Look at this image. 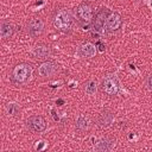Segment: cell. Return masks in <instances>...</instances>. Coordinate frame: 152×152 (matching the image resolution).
I'll use <instances>...</instances> for the list:
<instances>
[{
	"label": "cell",
	"mask_w": 152,
	"mask_h": 152,
	"mask_svg": "<svg viewBox=\"0 0 152 152\" xmlns=\"http://www.w3.org/2000/svg\"><path fill=\"white\" fill-rule=\"evenodd\" d=\"M52 24L57 31L62 33H68L72 28L74 18L68 8H58L52 17Z\"/></svg>",
	"instance_id": "1"
},
{
	"label": "cell",
	"mask_w": 152,
	"mask_h": 152,
	"mask_svg": "<svg viewBox=\"0 0 152 152\" xmlns=\"http://www.w3.org/2000/svg\"><path fill=\"white\" fill-rule=\"evenodd\" d=\"M32 76V65L28 63H19L11 71V80L15 84H25Z\"/></svg>",
	"instance_id": "2"
},
{
	"label": "cell",
	"mask_w": 152,
	"mask_h": 152,
	"mask_svg": "<svg viewBox=\"0 0 152 152\" xmlns=\"http://www.w3.org/2000/svg\"><path fill=\"white\" fill-rule=\"evenodd\" d=\"M75 17L76 20L82 25V26H87L90 23H93L94 19V11L93 7L87 4V2H82L76 8H75Z\"/></svg>",
	"instance_id": "3"
},
{
	"label": "cell",
	"mask_w": 152,
	"mask_h": 152,
	"mask_svg": "<svg viewBox=\"0 0 152 152\" xmlns=\"http://www.w3.org/2000/svg\"><path fill=\"white\" fill-rule=\"evenodd\" d=\"M101 90L109 96H114L119 93V81L115 75H107L101 83Z\"/></svg>",
	"instance_id": "4"
},
{
	"label": "cell",
	"mask_w": 152,
	"mask_h": 152,
	"mask_svg": "<svg viewBox=\"0 0 152 152\" xmlns=\"http://www.w3.org/2000/svg\"><path fill=\"white\" fill-rule=\"evenodd\" d=\"M121 24H122V19H121V15L116 12H110L106 19V23H104V30L109 33H114L116 32L120 27H121Z\"/></svg>",
	"instance_id": "5"
},
{
	"label": "cell",
	"mask_w": 152,
	"mask_h": 152,
	"mask_svg": "<svg viewBox=\"0 0 152 152\" xmlns=\"http://www.w3.org/2000/svg\"><path fill=\"white\" fill-rule=\"evenodd\" d=\"M26 124H27L28 129L34 133H40V132L45 131V128H46V121L42 115H31L27 119Z\"/></svg>",
	"instance_id": "6"
},
{
	"label": "cell",
	"mask_w": 152,
	"mask_h": 152,
	"mask_svg": "<svg viewBox=\"0 0 152 152\" xmlns=\"http://www.w3.org/2000/svg\"><path fill=\"white\" fill-rule=\"evenodd\" d=\"M26 28H27V32L30 36L32 37H38L43 33L44 31V21L42 18H38V17H34V18H31L28 21H27V25H26Z\"/></svg>",
	"instance_id": "7"
},
{
	"label": "cell",
	"mask_w": 152,
	"mask_h": 152,
	"mask_svg": "<svg viewBox=\"0 0 152 152\" xmlns=\"http://www.w3.org/2000/svg\"><path fill=\"white\" fill-rule=\"evenodd\" d=\"M57 71H58V65L51 61H45L38 66V75L42 78L53 76Z\"/></svg>",
	"instance_id": "8"
},
{
	"label": "cell",
	"mask_w": 152,
	"mask_h": 152,
	"mask_svg": "<svg viewBox=\"0 0 152 152\" xmlns=\"http://www.w3.org/2000/svg\"><path fill=\"white\" fill-rule=\"evenodd\" d=\"M31 55L36 59H48L52 55V50L49 45L46 44H37L33 46Z\"/></svg>",
	"instance_id": "9"
},
{
	"label": "cell",
	"mask_w": 152,
	"mask_h": 152,
	"mask_svg": "<svg viewBox=\"0 0 152 152\" xmlns=\"http://www.w3.org/2000/svg\"><path fill=\"white\" fill-rule=\"evenodd\" d=\"M90 127H91L90 118L86 114H78L75 120V128L80 133H84V132H88L90 129Z\"/></svg>",
	"instance_id": "10"
},
{
	"label": "cell",
	"mask_w": 152,
	"mask_h": 152,
	"mask_svg": "<svg viewBox=\"0 0 152 152\" xmlns=\"http://www.w3.org/2000/svg\"><path fill=\"white\" fill-rule=\"evenodd\" d=\"M108 10L107 8H101L96 14H95V18L93 19V26H94V30L97 31V32H101L102 28L104 27V23H106V19L108 17Z\"/></svg>",
	"instance_id": "11"
},
{
	"label": "cell",
	"mask_w": 152,
	"mask_h": 152,
	"mask_svg": "<svg viewBox=\"0 0 152 152\" xmlns=\"http://www.w3.org/2000/svg\"><path fill=\"white\" fill-rule=\"evenodd\" d=\"M96 45L90 42H84L78 48V55L83 58H93L96 55Z\"/></svg>",
	"instance_id": "12"
},
{
	"label": "cell",
	"mask_w": 152,
	"mask_h": 152,
	"mask_svg": "<svg viewBox=\"0 0 152 152\" xmlns=\"http://www.w3.org/2000/svg\"><path fill=\"white\" fill-rule=\"evenodd\" d=\"M114 146H115V140L108 137H104V138H100L96 141V144L94 145V148L95 151H99V152H106V151H110Z\"/></svg>",
	"instance_id": "13"
},
{
	"label": "cell",
	"mask_w": 152,
	"mask_h": 152,
	"mask_svg": "<svg viewBox=\"0 0 152 152\" xmlns=\"http://www.w3.org/2000/svg\"><path fill=\"white\" fill-rule=\"evenodd\" d=\"M113 121H114L113 113L109 112V110H104L97 118V126L100 128H107V127H109L113 124Z\"/></svg>",
	"instance_id": "14"
},
{
	"label": "cell",
	"mask_w": 152,
	"mask_h": 152,
	"mask_svg": "<svg viewBox=\"0 0 152 152\" xmlns=\"http://www.w3.org/2000/svg\"><path fill=\"white\" fill-rule=\"evenodd\" d=\"M15 32V26L10 21H2L0 25V36L4 40L10 39Z\"/></svg>",
	"instance_id": "15"
},
{
	"label": "cell",
	"mask_w": 152,
	"mask_h": 152,
	"mask_svg": "<svg viewBox=\"0 0 152 152\" xmlns=\"http://www.w3.org/2000/svg\"><path fill=\"white\" fill-rule=\"evenodd\" d=\"M84 91L88 95H95L97 91V83L93 80H89L84 86Z\"/></svg>",
	"instance_id": "16"
},
{
	"label": "cell",
	"mask_w": 152,
	"mask_h": 152,
	"mask_svg": "<svg viewBox=\"0 0 152 152\" xmlns=\"http://www.w3.org/2000/svg\"><path fill=\"white\" fill-rule=\"evenodd\" d=\"M5 112H6V114H7L8 116H14V115L18 114V112H19V107H18L17 103L11 102V103H7V104H6V107H5Z\"/></svg>",
	"instance_id": "17"
},
{
	"label": "cell",
	"mask_w": 152,
	"mask_h": 152,
	"mask_svg": "<svg viewBox=\"0 0 152 152\" xmlns=\"http://www.w3.org/2000/svg\"><path fill=\"white\" fill-rule=\"evenodd\" d=\"M146 86L150 90H152V75H150L147 78H146Z\"/></svg>",
	"instance_id": "18"
}]
</instances>
